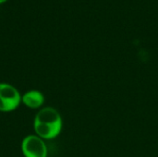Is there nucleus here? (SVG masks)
Here are the masks:
<instances>
[{
  "label": "nucleus",
  "instance_id": "nucleus-1",
  "mask_svg": "<svg viewBox=\"0 0 158 157\" xmlns=\"http://www.w3.org/2000/svg\"><path fill=\"white\" fill-rule=\"evenodd\" d=\"M63 127V120L59 112L54 107H44L35 116L33 130L37 136L43 140L56 138Z\"/></svg>",
  "mask_w": 158,
  "mask_h": 157
},
{
  "label": "nucleus",
  "instance_id": "nucleus-2",
  "mask_svg": "<svg viewBox=\"0 0 158 157\" xmlns=\"http://www.w3.org/2000/svg\"><path fill=\"white\" fill-rule=\"evenodd\" d=\"M21 103V95L13 85L0 82V112L16 110Z\"/></svg>",
  "mask_w": 158,
  "mask_h": 157
},
{
  "label": "nucleus",
  "instance_id": "nucleus-3",
  "mask_svg": "<svg viewBox=\"0 0 158 157\" xmlns=\"http://www.w3.org/2000/svg\"><path fill=\"white\" fill-rule=\"evenodd\" d=\"M21 152L24 157H47V147L37 135L26 136L21 142Z\"/></svg>",
  "mask_w": 158,
  "mask_h": 157
},
{
  "label": "nucleus",
  "instance_id": "nucleus-4",
  "mask_svg": "<svg viewBox=\"0 0 158 157\" xmlns=\"http://www.w3.org/2000/svg\"><path fill=\"white\" fill-rule=\"evenodd\" d=\"M22 104L31 109H37L41 107L44 103V94L37 90H31L26 92L21 96Z\"/></svg>",
  "mask_w": 158,
  "mask_h": 157
},
{
  "label": "nucleus",
  "instance_id": "nucleus-5",
  "mask_svg": "<svg viewBox=\"0 0 158 157\" xmlns=\"http://www.w3.org/2000/svg\"><path fill=\"white\" fill-rule=\"evenodd\" d=\"M5 1H6V0H0V3H3V2H5Z\"/></svg>",
  "mask_w": 158,
  "mask_h": 157
}]
</instances>
